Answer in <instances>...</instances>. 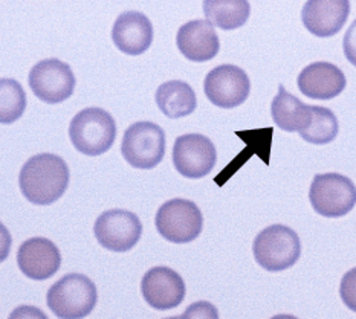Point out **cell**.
I'll return each mask as SVG.
<instances>
[{
  "mask_svg": "<svg viewBox=\"0 0 356 319\" xmlns=\"http://www.w3.org/2000/svg\"><path fill=\"white\" fill-rule=\"evenodd\" d=\"M67 163L57 154L42 153L28 159L20 170L19 185L23 196L31 204L46 206L57 202L67 190Z\"/></svg>",
  "mask_w": 356,
  "mask_h": 319,
  "instance_id": "cell-1",
  "label": "cell"
},
{
  "mask_svg": "<svg viewBox=\"0 0 356 319\" xmlns=\"http://www.w3.org/2000/svg\"><path fill=\"white\" fill-rule=\"evenodd\" d=\"M72 145L86 156H99L111 149L117 138V124L109 112L98 107L84 108L69 126Z\"/></svg>",
  "mask_w": 356,
  "mask_h": 319,
  "instance_id": "cell-2",
  "label": "cell"
},
{
  "mask_svg": "<svg viewBox=\"0 0 356 319\" xmlns=\"http://www.w3.org/2000/svg\"><path fill=\"white\" fill-rule=\"evenodd\" d=\"M98 301L94 281L81 274H67L54 284L46 295L51 312L63 319L88 316Z\"/></svg>",
  "mask_w": 356,
  "mask_h": 319,
  "instance_id": "cell-3",
  "label": "cell"
},
{
  "mask_svg": "<svg viewBox=\"0 0 356 319\" xmlns=\"http://www.w3.org/2000/svg\"><path fill=\"white\" fill-rule=\"evenodd\" d=\"M252 252L260 268L268 272H282L298 261L301 243L293 229L284 224H273L255 237Z\"/></svg>",
  "mask_w": 356,
  "mask_h": 319,
  "instance_id": "cell-4",
  "label": "cell"
},
{
  "mask_svg": "<svg viewBox=\"0 0 356 319\" xmlns=\"http://www.w3.org/2000/svg\"><path fill=\"white\" fill-rule=\"evenodd\" d=\"M309 200L318 213L327 219L349 214L356 205V186L349 177L338 173L316 174L309 190Z\"/></svg>",
  "mask_w": 356,
  "mask_h": 319,
  "instance_id": "cell-5",
  "label": "cell"
},
{
  "mask_svg": "<svg viewBox=\"0 0 356 319\" xmlns=\"http://www.w3.org/2000/svg\"><path fill=\"white\" fill-rule=\"evenodd\" d=\"M122 158L138 170L159 165L165 154V133L158 124L141 121L126 130L121 144Z\"/></svg>",
  "mask_w": 356,
  "mask_h": 319,
  "instance_id": "cell-6",
  "label": "cell"
},
{
  "mask_svg": "<svg viewBox=\"0 0 356 319\" xmlns=\"http://www.w3.org/2000/svg\"><path fill=\"white\" fill-rule=\"evenodd\" d=\"M154 223L159 234L170 243L185 245L200 236L204 217L195 202L173 199L158 209Z\"/></svg>",
  "mask_w": 356,
  "mask_h": 319,
  "instance_id": "cell-7",
  "label": "cell"
},
{
  "mask_svg": "<svg viewBox=\"0 0 356 319\" xmlns=\"http://www.w3.org/2000/svg\"><path fill=\"white\" fill-rule=\"evenodd\" d=\"M29 88L43 103L58 104L72 97L75 76L69 65L57 58L43 60L29 72Z\"/></svg>",
  "mask_w": 356,
  "mask_h": 319,
  "instance_id": "cell-8",
  "label": "cell"
},
{
  "mask_svg": "<svg viewBox=\"0 0 356 319\" xmlns=\"http://www.w3.org/2000/svg\"><path fill=\"white\" fill-rule=\"evenodd\" d=\"M98 243L112 252H127L143 236V223L126 209H111L98 217L94 227Z\"/></svg>",
  "mask_w": 356,
  "mask_h": 319,
  "instance_id": "cell-9",
  "label": "cell"
},
{
  "mask_svg": "<svg viewBox=\"0 0 356 319\" xmlns=\"http://www.w3.org/2000/svg\"><path fill=\"white\" fill-rule=\"evenodd\" d=\"M218 162L214 144L204 135H182L175 141L173 165L184 177L200 179L210 174Z\"/></svg>",
  "mask_w": 356,
  "mask_h": 319,
  "instance_id": "cell-10",
  "label": "cell"
},
{
  "mask_svg": "<svg viewBox=\"0 0 356 319\" xmlns=\"http://www.w3.org/2000/svg\"><path fill=\"white\" fill-rule=\"evenodd\" d=\"M204 90L214 106L234 108L250 97L251 81L243 69L234 65H222L207 74Z\"/></svg>",
  "mask_w": 356,
  "mask_h": 319,
  "instance_id": "cell-11",
  "label": "cell"
},
{
  "mask_svg": "<svg viewBox=\"0 0 356 319\" xmlns=\"http://www.w3.org/2000/svg\"><path fill=\"white\" fill-rule=\"evenodd\" d=\"M141 292L147 304L156 310H170L182 304L185 283L173 269L158 266L143 277Z\"/></svg>",
  "mask_w": 356,
  "mask_h": 319,
  "instance_id": "cell-12",
  "label": "cell"
},
{
  "mask_svg": "<svg viewBox=\"0 0 356 319\" xmlns=\"http://www.w3.org/2000/svg\"><path fill=\"white\" fill-rule=\"evenodd\" d=\"M350 14V0H307L301 11L305 28L315 37H334Z\"/></svg>",
  "mask_w": 356,
  "mask_h": 319,
  "instance_id": "cell-13",
  "label": "cell"
},
{
  "mask_svg": "<svg viewBox=\"0 0 356 319\" xmlns=\"http://www.w3.org/2000/svg\"><path fill=\"white\" fill-rule=\"evenodd\" d=\"M17 264L23 275L35 281H43L57 274L61 264V255L58 247L51 240L33 237L20 245Z\"/></svg>",
  "mask_w": 356,
  "mask_h": 319,
  "instance_id": "cell-14",
  "label": "cell"
},
{
  "mask_svg": "<svg viewBox=\"0 0 356 319\" xmlns=\"http://www.w3.org/2000/svg\"><path fill=\"white\" fill-rule=\"evenodd\" d=\"M176 44L182 56L195 63L213 60L220 49L219 35L208 20H191L182 25L177 31Z\"/></svg>",
  "mask_w": 356,
  "mask_h": 319,
  "instance_id": "cell-15",
  "label": "cell"
},
{
  "mask_svg": "<svg viewBox=\"0 0 356 319\" xmlns=\"http://www.w3.org/2000/svg\"><path fill=\"white\" fill-rule=\"evenodd\" d=\"M298 89L312 99H332L346 89V75L338 66L327 61H316L306 66L298 75Z\"/></svg>",
  "mask_w": 356,
  "mask_h": 319,
  "instance_id": "cell-16",
  "label": "cell"
},
{
  "mask_svg": "<svg viewBox=\"0 0 356 319\" xmlns=\"http://www.w3.org/2000/svg\"><path fill=\"white\" fill-rule=\"evenodd\" d=\"M112 40L127 56H141L152 46L153 25L145 14L127 11L118 15L112 29Z\"/></svg>",
  "mask_w": 356,
  "mask_h": 319,
  "instance_id": "cell-17",
  "label": "cell"
},
{
  "mask_svg": "<svg viewBox=\"0 0 356 319\" xmlns=\"http://www.w3.org/2000/svg\"><path fill=\"white\" fill-rule=\"evenodd\" d=\"M270 115L278 127L289 133L303 131L312 121V106L305 104L297 97L291 95L283 85H278V93L270 104Z\"/></svg>",
  "mask_w": 356,
  "mask_h": 319,
  "instance_id": "cell-18",
  "label": "cell"
},
{
  "mask_svg": "<svg viewBox=\"0 0 356 319\" xmlns=\"http://www.w3.org/2000/svg\"><path fill=\"white\" fill-rule=\"evenodd\" d=\"M156 104L167 118L179 120L196 111L197 98L190 84L179 80H172L158 88Z\"/></svg>",
  "mask_w": 356,
  "mask_h": 319,
  "instance_id": "cell-19",
  "label": "cell"
},
{
  "mask_svg": "<svg viewBox=\"0 0 356 319\" xmlns=\"http://www.w3.org/2000/svg\"><path fill=\"white\" fill-rule=\"evenodd\" d=\"M204 14L213 26L233 31L250 19L251 6L248 0H204Z\"/></svg>",
  "mask_w": 356,
  "mask_h": 319,
  "instance_id": "cell-20",
  "label": "cell"
},
{
  "mask_svg": "<svg viewBox=\"0 0 356 319\" xmlns=\"http://www.w3.org/2000/svg\"><path fill=\"white\" fill-rule=\"evenodd\" d=\"M312 121L307 129L300 131L306 142L314 145H326L338 136V120L335 113L326 107L312 106Z\"/></svg>",
  "mask_w": 356,
  "mask_h": 319,
  "instance_id": "cell-21",
  "label": "cell"
},
{
  "mask_svg": "<svg viewBox=\"0 0 356 319\" xmlns=\"http://www.w3.org/2000/svg\"><path fill=\"white\" fill-rule=\"evenodd\" d=\"M26 93L20 83L13 79L0 80V124H13L23 116Z\"/></svg>",
  "mask_w": 356,
  "mask_h": 319,
  "instance_id": "cell-22",
  "label": "cell"
},
{
  "mask_svg": "<svg viewBox=\"0 0 356 319\" xmlns=\"http://www.w3.org/2000/svg\"><path fill=\"white\" fill-rule=\"evenodd\" d=\"M339 297H341L344 306L356 313V268L350 269L341 279L339 286Z\"/></svg>",
  "mask_w": 356,
  "mask_h": 319,
  "instance_id": "cell-23",
  "label": "cell"
},
{
  "mask_svg": "<svg viewBox=\"0 0 356 319\" xmlns=\"http://www.w3.org/2000/svg\"><path fill=\"white\" fill-rule=\"evenodd\" d=\"M182 318H219V312L210 302L199 301L185 310Z\"/></svg>",
  "mask_w": 356,
  "mask_h": 319,
  "instance_id": "cell-24",
  "label": "cell"
},
{
  "mask_svg": "<svg viewBox=\"0 0 356 319\" xmlns=\"http://www.w3.org/2000/svg\"><path fill=\"white\" fill-rule=\"evenodd\" d=\"M343 49L347 61L356 67V20L352 23L350 28L347 29L343 40Z\"/></svg>",
  "mask_w": 356,
  "mask_h": 319,
  "instance_id": "cell-25",
  "label": "cell"
},
{
  "mask_svg": "<svg viewBox=\"0 0 356 319\" xmlns=\"http://www.w3.org/2000/svg\"><path fill=\"white\" fill-rule=\"evenodd\" d=\"M11 245H13V238L10 231L6 229L3 223H0V263L5 261L10 255L11 251Z\"/></svg>",
  "mask_w": 356,
  "mask_h": 319,
  "instance_id": "cell-26",
  "label": "cell"
},
{
  "mask_svg": "<svg viewBox=\"0 0 356 319\" xmlns=\"http://www.w3.org/2000/svg\"><path fill=\"white\" fill-rule=\"evenodd\" d=\"M19 315H22V316H28V318H34V316L44 318L43 312H40V310H37V309H33V307H20V309L15 310V312H14L11 316H13V318H15V316H19Z\"/></svg>",
  "mask_w": 356,
  "mask_h": 319,
  "instance_id": "cell-27",
  "label": "cell"
}]
</instances>
